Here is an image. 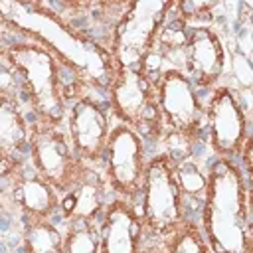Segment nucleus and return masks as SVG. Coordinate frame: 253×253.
<instances>
[{
    "mask_svg": "<svg viewBox=\"0 0 253 253\" xmlns=\"http://www.w3.org/2000/svg\"><path fill=\"white\" fill-rule=\"evenodd\" d=\"M227 65L225 45L210 26L186 28L182 71L198 91H211L219 85Z\"/></svg>",
    "mask_w": 253,
    "mask_h": 253,
    "instance_id": "12",
    "label": "nucleus"
},
{
    "mask_svg": "<svg viewBox=\"0 0 253 253\" xmlns=\"http://www.w3.org/2000/svg\"><path fill=\"white\" fill-rule=\"evenodd\" d=\"M136 210L144 235L150 241H162L186 221V202L176 180L174 160L168 152L148 158Z\"/></svg>",
    "mask_w": 253,
    "mask_h": 253,
    "instance_id": "5",
    "label": "nucleus"
},
{
    "mask_svg": "<svg viewBox=\"0 0 253 253\" xmlns=\"http://www.w3.org/2000/svg\"><path fill=\"white\" fill-rule=\"evenodd\" d=\"M22 219L24 253H63V233L51 219Z\"/></svg>",
    "mask_w": 253,
    "mask_h": 253,
    "instance_id": "17",
    "label": "nucleus"
},
{
    "mask_svg": "<svg viewBox=\"0 0 253 253\" xmlns=\"http://www.w3.org/2000/svg\"><path fill=\"white\" fill-rule=\"evenodd\" d=\"M63 253H99V225L93 221H73L65 225Z\"/></svg>",
    "mask_w": 253,
    "mask_h": 253,
    "instance_id": "20",
    "label": "nucleus"
},
{
    "mask_svg": "<svg viewBox=\"0 0 253 253\" xmlns=\"http://www.w3.org/2000/svg\"><path fill=\"white\" fill-rule=\"evenodd\" d=\"M6 59L22 77L26 105L34 121L61 126L67 117L69 99L73 97L65 79L67 71L45 47L28 40L8 43Z\"/></svg>",
    "mask_w": 253,
    "mask_h": 253,
    "instance_id": "3",
    "label": "nucleus"
},
{
    "mask_svg": "<svg viewBox=\"0 0 253 253\" xmlns=\"http://www.w3.org/2000/svg\"><path fill=\"white\" fill-rule=\"evenodd\" d=\"M211 253H253L249 178L235 160L213 158L198 221Z\"/></svg>",
    "mask_w": 253,
    "mask_h": 253,
    "instance_id": "2",
    "label": "nucleus"
},
{
    "mask_svg": "<svg viewBox=\"0 0 253 253\" xmlns=\"http://www.w3.org/2000/svg\"><path fill=\"white\" fill-rule=\"evenodd\" d=\"M109 194L111 190L103 172L89 166L87 172L81 176V180L71 190L59 196L57 213L65 225L73 221L99 223L107 204L111 202Z\"/></svg>",
    "mask_w": 253,
    "mask_h": 253,
    "instance_id": "14",
    "label": "nucleus"
},
{
    "mask_svg": "<svg viewBox=\"0 0 253 253\" xmlns=\"http://www.w3.org/2000/svg\"><path fill=\"white\" fill-rule=\"evenodd\" d=\"M146 253H164V251H162L160 245H148L146 247Z\"/></svg>",
    "mask_w": 253,
    "mask_h": 253,
    "instance_id": "24",
    "label": "nucleus"
},
{
    "mask_svg": "<svg viewBox=\"0 0 253 253\" xmlns=\"http://www.w3.org/2000/svg\"><path fill=\"white\" fill-rule=\"evenodd\" d=\"M176 0L126 2L119 14L111 40L105 43L117 69L146 71L164 24L170 20Z\"/></svg>",
    "mask_w": 253,
    "mask_h": 253,
    "instance_id": "4",
    "label": "nucleus"
},
{
    "mask_svg": "<svg viewBox=\"0 0 253 253\" xmlns=\"http://www.w3.org/2000/svg\"><path fill=\"white\" fill-rule=\"evenodd\" d=\"M146 142L128 126L117 123L111 128L109 142L103 156V176L109 184L113 198L136 206L144 172H146Z\"/></svg>",
    "mask_w": 253,
    "mask_h": 253,
    "instance_id": "9",
    "label": "nucleus"
},
{
    "mask_svg": "<svg viewBox=\"0 0 253 253\" xmlns=\"http://www.w3.org/2000/svg\"><path fill=\"white\" fill-rule=\"evenodd\" d=\"M6 49H8V43L4 42V32H2V26H0V59L6 57Z\"/></svg>",
    "mask_w": 253,
    "mask_h": 253,
    "instance_id": "23",
    "label": "nucleus"
},
{
    "mask_svg": "<svg viewBox=\"0 0 253 253\" xmlns=\"http://www.w3.org/2000/svg\"><path fill=\"white\" fill-rule=\"evenodd\" d=\"M12 200L22 217L51 219L59 208V194L34 170H20L12 178Z\"/></svg>",
    "mask_w": 253,
    "mask_h": 253,
    "instance_id": "16",
    "label": "nucleus"
},
{
    "mask_svg": "<svg viewBox=\"0 0 253 253\" xmlns=\"http://www.w3.org/2000/svg\"><path fill=\"white\" fill-rule=\"evenodd\" d=\"M0 101H14L18 105L26 103L22 77L6 57L0 59Z\"/></svg>",
    "mask_w": 253,
    "mask_h": 253,
    "instance_id": "22",
    "label": "nucleus"
},
{
    "mask_svg": "<svg viewBox=\"0 0 253 253\" xmlns=\"http://www.w3.org/2000/svg\"><path fill=\"white\" fill-rule=\"evenodd\" d=\"M107 109L117 123L134 130L144 142L164 140V123L154 81L146 71L117 69L107 89Z\"/></svg>",
    "mask_w": 253,
    "mask_h": 253,
    "instance_id": "7",
    "label": "nucleus"
},
{
    "mask_svg": "<svg viewBox=\"0 0 253 253\" xmlns=\"http://www.w3.org/2000/svg\"><path fill=\"white\" fill-rule=\"evenodd\" d=\"M204 128L215 158L235 160L249 134V119L245 105L235 89L217 85L204 103Z\"/></svg>",
    "mask_w": 253,
    "mask_h": 253,
    "instance_id": "10",
    "label": "nucleus"
},
{
    "mask_svg": "<svg viewBox=\"0 0 253 253\" xmlns=\"http://www.w3.org/2000/svg\"><path fill=\"white\" fill-rule=\"evenodd\" d=\"M174 160V172H176V180L180 186V192L186 200L192 202H202L204 198V190H206V180H208V168H202L196 158L190 154L184 156H176Z\"/></svg>",
    "mask_w": 253,
    "mask_h": 253,
    "instance_id": "18",
    "label": "nucleus"
},
{
    "mask_svg": "<svg viewBox=\"0 0 253 253\" xmlns=\"http://www.w3.org/2000/svg\"><path fill=\"white\" fill-rule=\"evenodd\" d=\"M30 158V121L22 105L0 101V178L12 180Z\"/></svg>",
    "mask_w": 253,
    "mask_h": 253,
    "instance_id": "15",
    "label": "nucleus"
},
{
    "mask_svg": "<svg viewBox=\"0 0 253 253\" xmlns=\"http://www.w3.org/2000/svg\"><path fill=\"white\" fill-rule=\"evenodd\" d=\"M28 164L59 196L71 190L89 168L75 156L67 132L61 126L38 121L30 123Z\"/></svg>",
    "mask_w": 253,
    "mask_h": 253,
    "instance_id": "8",
    "label": "nucleus"
},
{
    "mask_svg": "<svg viewBox=\"0 0 253 253\" xmlns=\"http://www.w3.org/2000/svg\"><path fill=\"white\" fill-rule=\"evenodd\" d=\"M0 26L45 47L83 89L107 93L117 71L109 49L55 12L49 2L0 0Z\"/></svg>",
    "mask_w": 253,
    "mask_h": 253,
    "instance_id": "1",
    "label": "nucleus"
},
{
    "mask_svg": "<svg viewBox=\"0 0 253 253\" xmlns=\"http://www.w3.org/2000/svg\"><path fill=\"white\" fill-rule=\"evenodd\" d=\"M152 81L164 123V140H174L184 154H190L204 134L200 91L180 69H160Z\"/></svg>",
    "mask_w": 253,
    "mask_h": 253,
    "instance_id": "6",
    "label": "nucleus"
},
{
    "mask_svg": "<svg viewBox=\"0 0 253 253\" xmlns=\"http://www.w3.org/2000/svg\"><path fill=\"white\" fill-rule=\"evenodd\" d=\"M164 253H211L198 221L186 217V221L160 241Z\"/></svg>",
    "mask_w": 253,
    "mask_h": 253,
    "instance_id": "19",
    "label": "nucleus"
},
{
    "mask_svg": "<svg viewBox=\"0 0 253 253\" xmlns=\"http://www.w3.org/2000/svg\"><path fill=\"white\" fill-rule=\"evenodd\" d=\"M144 241L136 206L111 198L99 221V253H146Z\"/></svg>",
    "mask_w": 253,
    "mask_h": 253,
    "instance_id": "13",
    "label": "nucleus"
},
{
    "mask_svg": "<svg viewBox=\"0 0 253 253\" xmlns=\"http://www.w3.org/2000/svg\"><path fill=\"white\" fill-rule=\"evenodd\" d=\"M67 138L75 156L91 166L97 168L103 164L105 148L111 134V113L107 105L91 93H83L67 109Z\"/></svg>",
    "mask_w": 253,
    "mask_h": 253,
    "instance_id": "11",
    "label": "nucleus"
},
{
    "mask_svg": "<svg viewBox=\"0 0 253 253\" xmlns=\"http://www.w3.org/2000/svg\"><path fill=\"white\" fill-rule=\"evenodd\" d=\"M217 6V2H194V0H180L174 2V10L172 16L176 20H180L184 26L188 28H196V26H210V22L213 20V8Z\"/></svg>",
    "mask_w": 253,
    "mask_h": 253,
    "instance_id": "21",
    "label": "nucleus"
}]
</instances>
